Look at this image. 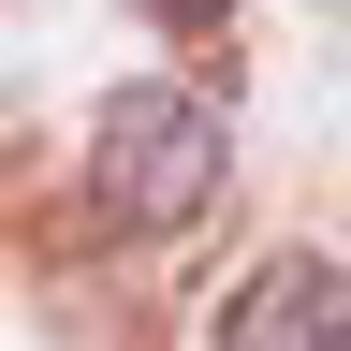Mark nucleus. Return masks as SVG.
<instances>
[{"instance_id":"obj_1","label":"nucleus","mask_w":351,"mask_h":351,"mask_svg":"<svg viewBox=\"0 0 351 351\" xmlns=\"http://www.w3.org/2000/svg\"><path fill=\"white\" fill-rule=\"evenodd\" d=\"M219 191H234V117L205 103V88H176V73H132L103 117H88V219L132 249H176V234H205Z\"/></svg>"},{"instance_id":"obj_2","label":"nucleus","mask_w":351,"mask_h":351,"mask_svg":"<svg viewBox=\"0 0 351 351\" xmlns=\"http://www.w3.org/2000/svg\"><path fill=\"white\" fill-rule=\"evenodd\" d=\"M219 351H351V263L337 249H263L219 293Z\"/></svg>"}]
</instances>
